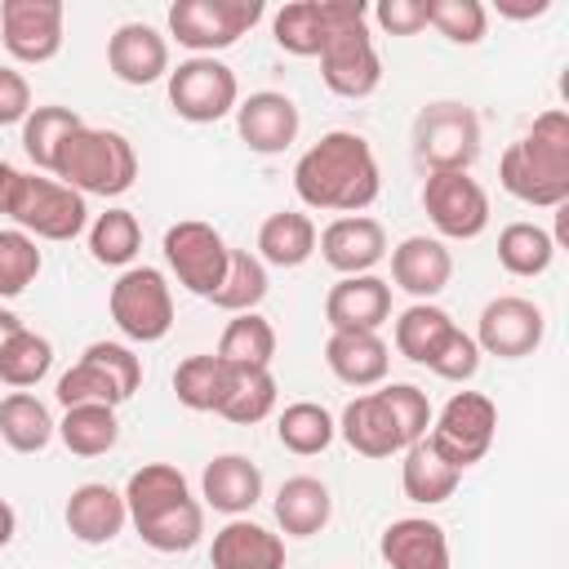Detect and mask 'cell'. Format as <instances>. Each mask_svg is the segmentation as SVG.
Listing matches in <instances>:
<instances>
[{
  "mask_svg": "<svg viewBox=\"0 0 569 569\" xmlns=\"http://www.w3.org/2000/svg\"><path fill=\"white\" fill-rule=\"evenodd\" d=\"M267 289H271V280H267L262 258L249 253V249H231V253H227V276H222V284L213 289L209 302H213L218 311L240 316V311H258V302L267 298Z\"/></svg>",
  "mask_w": 569,
  "mask_h": 569,
  "instance_id": "39",
  "label": "cell"
},
{
  "mask_svg": "<svg viewBox=\"0 0 569 569\" xmlns=\"http://www.w3.org/2000/svg\"><path fill=\"white\" fill-rule=\"evenodd\" d=\"M325 365L342 387H382L391 369V347L378 333H329L325 342Z\"/></svg>",
  "mask_w": 569,
  "mask_h": 569,
  "instance_id": "27",
  "label": "cell"
},
{
  "mask_svg": "<svg viewBox=\"0 0 569 569\" xmlns=\"http://www.w3.org/2000/svg\"><path fill=\"white\" fill-rule=\"evenodd\" d=\"M498 18H511V22H529V18H542L551 9V0H498L493 4Z\"/></svg>",
  "mask_w": 569,
  "mask_h": 569,
  "instance_id": "49",
  "label": "cell"
},
{
  "mask_svg": "<svg viewBox=\"0 0 569 569\" xmlns=\"http://www.w3.org/2000/svg\"><path fill=\"white\" fill-rule=\"evenodd\" d=\"M49 369H53V342L44 333L27 329V325L0 347V382L13 387V391L36 387Z\"/></svg>",
  "mask_w": 569,
  "mask_h": 569,
  "instance_id": "43",
  "label": "cell"
},
{
  "mask_svg": "<svg viewBox=\"0 0 569 569\" xmlns=\"http://www.w3.org/2000/svg\"><path fill=\"white\" fill-rule=\"evenodd\" d=\"M316 58L325 89L347 102H360L382 84V58L369 36L365 0H325V44Z\"/></svg>",
  "mask_w": 569,
  "mask_h": 569,
  "instance_id": "5",
  "label": "cell"
},
{
  "mask_svg": "<svg viewBox=\"0 0 569 569\" xmlns=\"http://www.w3.org/2000/svg\"><path fill=\"white\" fill-rule=\"evenodd\" d=\"M31 116V84L18 67H0V129L22 124Z\"/></svg>",
  "mask_w": 569,
  "mask_h": 569,
  "instance_id": "48",
  "label": "cell"
},
{
  "mask_svg": "<svg viewBox=\"0 0 569 569\" xmlns=\"http://www.w3.org/2000/svg\"><path fill=\"white\" fill-rule=\"evenodd\" d=\"M53 178L80 196H124L138 182V151L124 133L116 129H98V124H80L53 160Z\"/></svg>",
  "mask_w": 569,
  "mask_h": 569,
  "instance_id": "7",
  "label": "cell"
},
{
  "mask_svg": "<svg viewBox=\"0 0 569 569\" xmlns=\"http://www.w3.org/2000/svg\"><path fill=\"white\" fill-rule=\"evenodd\" d=\"M427 369H431L436 378H445V382H471L476 369H480V347H476V338L462 333V329H453V333L440 342V351L431 356Z\"/></svg>",
  "mask_w": 569,
  "mask_h": 569,
  "instance_id": "46",
  "label": "cell"
},
{
  "mask_svg": "<svg viewBox=\"0 0 569 569\" xmlns=\"http://www.w3.org/2000/svg\"><path fill=\"white\" fill-rule=\"evenodd\" d=\"M422 209L436 240H476L489 227V191L471 173H427Z\"/></svg>",
  "mask_w": 569,
  "mask_h": 569,
  "instance_id": "15",
  "label": "cell"
},
{
  "mask_svg": "<svg viewBox=\"0 0 569 569\" xmlns=\"http://www.w3.org/2000/svg\"><path fill=\"white\" fill-rule=\"evenodd\" d=\"M129 525L151 551H191L204 538V502L191 493L187 476L173 462H142L124 480Z\"/></svg>",
  "mask_w": 569,
  "mask_h": 569,
  "instance_id": "2",
  "label": "cell"
},
{
  "mask_svg": "<svg viewBox=\"0 0 569 569\" xmlns=\"http://www.w3.org/2000/svg\"><path fill=\"white\" fill-rule=\"evenodd\" d=\"M427 27L449 44H480L489 31V9L480 0H427Z\"/></svg>",
  "mask_w": 569,
  "mask_h": 569,
  "instance_id": "45",
  "label": "cell"
},
{
  "mask_svg": "<svg viewBox=\"0 0 569 569\" xmlns=\"http://www.w3.org/2000/svg\"><path fill=\"white\" fill-rule=\"evenodd\" d=\"M227 378L231 369L209 351V356H187L178 369H173V396L182 409L191 413H218L222 405V391H227Z\"/></svg>",
  "mask_w": 569,
  "mask_h": 569,
  "instance_id": "40",
  "label": "cell"
},
{
  "mask_svg": "<svg viewBox=\"0 0 569 569\" xmlns=\"http://www.w3.org/2000/svg\"><path fill=\"white\" fill-rule=\"evenodd\" d=\"M316 236L320 231L302 209H280V213L262 218V227H258V258H262V267L293 271L316 253Z\"/></svg>",
  "mask_w": 569,
  "mask_h": 569,
  "instance_id": "30",
  "label": "cell"
},
{
  "mask_svg": "<svg viewBox=\"0 0 569 569\" xmlns=\"http://www.w3.org/2000/svg\"><path fill=\"white\" fill-rule=\"evenodd\" d=\"M107 67L120 84H156L169 76V36H160L151 22H120L107 40Z\"/></svg>",
  "mask_w": 569,
  "mask_h": 569,
  "instance_id": "22",
  "label": "cell"
},
{
  "mask_svg": "<svg viewBox=\"0 0 569 569\" xmlns=\"http://www.w3.org/2000/svg\"><path fill=\"white\" fill-rule=\"evenodd\" d=\"M160 249H164V262H169V271L178 276V284L187 293L213 298V289L227 276V253H231V244L222 240V231L213 222L182 218V222H173L164 231Z\"/></svg>",
  "mask_w": 569,
  "mask_h": 569,
  "instance_id": "14",
  "label": "cell"
},
{
  "mask_svg": "<svg viewBox=\"0 0 569 569\" xmlns=\"http://www.w3.org/2000/svg\"><path fill=\"white\" fill-rule=\"evenodd\" d=\"M378 556L387 560V569H453L449 533H445V525H436L427 516L391 520L378 538Z\"/></svg>",
  "mask_w": 569,
  "mask_h": 569,
  "instance_id": "24",
  "label": "cell"
},
{
  "mask_svg": "<svg viewBox=\"0 0 569 569\" xmlns=\"http://www.w3.org/2000/svg\"><path fill=\"white\" fill-rule=\"evenodd\" d=\"M0 213L13 218L18 231L31 240H53L67 244L89 227V204L80 191L62 187L58 178L22 173L18 164L0 160Z\"/></svg>",
  "mask_w": 569,
  "mask_h": 569,
  "instance_id": "6",
  "label": "cell"
},
{
  "mask_svg": "<svg viewBox=\"0 0 569 569\" xmlns=\"http://www.w3.org/2000/svg\"><path fill=\"white\" fill-rule=\"evenodd\" d=\"M138 249H142V227H138L133 209L116 204V209H107L89 222V253H93L98 267H120L124 271V267H133Z\"/></svg>",
  "mask_w": 569,
  "mask_h": 569,
  "instance_id": "38",
  "label": "cell"
},
{
  "mask_svg": "<svg viewBox=\"0 0 569 569\" xmlns=\"http://www.w3.org/2000/svg\"><path fill=\"white\" fill-rule=\"evenodd\" d=\"M333 436H338V418L316 400H293L276 413V440L298 458L325 453L333 445Z\"/></svg>",
  "mask_w": 569,
  "mask_h": 569,
  "instance_id": "35",
  "label": "cell"
},
{
  "mask_svg": "<svg viewBox=\"0 0 569 569\" xmlns=\"http://www.w3.org/2000/svg\"><path fill=\"white\" fill-rule=\"evenodd\" d=\"M107 311L129 342H160L173 329V293L160 267H124L107 293Z\"/></svg>",
  "mask_w": 569,
  "mask_h": 569,
  "instance_id": "12",
  "label": "cell"
},
{
  "mask_svg": "<svg viewBox=\"0 0 569 569\" xmlns=\"http://www.w3.org/2000/svg\"><path fill=\"white\" fill-rule=\"evenodd\" d=\"M373 22L387 36H418L427 27V0H378Z\"/></svg>",
  "mask_w": 569,
  "mask_h": 569,
  "instance_id": "47",
  "label": "cell"
},
{
  "mask_svg": "<svg viewBox=\"0 0 569 569\" xmlns=\"http://www.w3.org/2000/svg\"><path fill=\"white\" fill-rule=\"evenodd\" d=\"M498 182L507 196L533 209L569 204V116L560 107L533 116V124L502 151Z\"/></svg>",
  "mask_w": 569,
  "mask_h": 569,
  "instance_id": "3",
  "label": "cell"
},
{
  "mask_svg": "<svg viewBox=\"0 0 569 569\" xmlns=\"http://www.w3.org/2000/svg\"><path fill=\"white\" fill-rule=\"evenodd\" d=\"M276 525L289 533V538H311L329 525L333 516V498H329V485L316 480V476H289L280 489H276Z\"/></svg>",
  "mask_w": 569,
  "mask_h": 569,
  "instance_id": "29",
  "label": "cell"
},
{
  "mask_svg": "<svg viewBox=\"0 0 569 569\" xmlns=\"http://www.w3.org/2000/svg\"><path fill=\"white\" fill-rule=\"evenodd\" d=\"M493 436H498V405L485 391H453L445 409L431 413L427 427L431 449L458 471L476 467L493 449Z\"/></svg>",
  "mask_w": 569,
  "mask_h": 569,
  "instance_id": "11",
  "label": "cell"
},
{
  "mask_svg": "<svg viewBox=\"0 0 569 569\" xmlns=\"http://www.w3.org/2000/svg\"><path fill=\"white\" fill-rule=\"evenodd\" d=\"M62 22H67L62 0H4L0 4V44L22 67L53 62L62 49Z\"/></svg>",
  "mask_w": 569,
  "mask_h": 569,
  "instance_id": "17",
  "label": "cell"
},
{
  "mask_svg": "<svg viewBox=\"0 0 569 569\" xmlns=\"http://www.w3.org/2000/svg\"><path fill=\"white\" fill-rule=\"evenodd\" d=\"M13 533H18V511H13V507L0 498V551L13 542Z\"/></svg>",
  "mask_w": 569,
  "mask_h": 569,
  "instance_id": "50",
  "label": "cell"
},
{
  "mask_svg": "<svg viewBox=\"0 0 569 569\" xmlns=\"http://www.w3.org/2000/svg\"><path fill=\"white\" fill-rule=\"evenodd\" d=\"M213 356L227 369H271V360H276V329H271V320L258 316V311L231 316Z\"/></svg>",
  "mask_w": 569,
  "mask_h": 569,
  "instance_id": "32",
  "label": "cell"
},
{
  "mask_svg": "<svg viewBox=\"0 0 569 569\" xmlns=\"http://www.w3.org/2000/svg\"><path fill=\"white\" fill-rule=\"evenodd\" d=\"M476 347L480 356H498V360H525L542 347L547 338V316L538 302L520 298V293H502L493 302H485L480 320H476Z\"/></svg>",
  "mask_w": 569,
  "mask_h": 569,
  "instance_id": "16",
  "label": "cell"
},
{
  "mask_svg": "<svg viewBox=\"0 0 569 569\" xmlns=\"http://www.w3.org/2000/svg\"><path fill=\"white\" fill-rule=\"evenodd\" d=\"M302 129V116H298V102L280 89H258L249 98L236 102V133L249 151L258 156H280L293 147Z\"/></svg>",
  "mask_w": 569,
  "mask_h": 569,
  "instance_id": "18",
  "label": "cell"
},
{
  "mask_svg": "<svg viewBox=\"0 0 569 569\" xmlns=\"http://www.w3.org/2000/svg\"><path fill=\"white\" fill-rule=\"evenodd\" d=\"M480 156V116L467 102H427L413 116V160L427 173H471Z\"/></svg>",
  "mask_w": 569,
  "mask_h": 569,
  "instance_id": "8",
  "label": "cell"
},
{
  "mask_svg": "<svg viewBox=\"0 0 569 569\" xmlns=\"http://www.w3.org/2000/svg\"><path fill=\"white\" fill-rule=\"evenodd\" d=\"M316 249L338 276H369L387 258V231L369 213H347L316 236Z\"/></svg>",
  "mask_w": 569,
  "mask_h": 569,
  "instance_id": "20",
  "label": "cell"
},
{
  "mask_svg": "<svg viewBox=\"0 0 569 569\" xmlns=\"http://www.w3.org/2000/svg\"><path fill=\"white\" fill-rule=\"evenodd\" d=\"M329 333H378L391 320V284L382 276H342L325 293Z\"/></svg>",
  "mask_w": 569,
  "mask_h": 569,
  "instance_id": "19",
  "label": "cell"
},
{
  "mask_svg": "<svg viewBox=\"0 0 569 569\" xmlns=\"http://www.w3.org/2000/svg\"><path fill=\"white\" fill-rule=\"evenodd\" d=\"M427 427H431V400L413 382H387L378 391H365L338 418V436L360 458L405 453L413 440L427 436Z\"/></svg>",
  "mask_w": 569,
  "mask_h": 569,
  "instance_id": "4",
  "label": "cell"
},
{
  "mask_svg": "<svg viewBox=\"0 0 569 569\" xmlns=\"http://www.w3.org/2000/svg\"><path fill=\"white\" fill-rule=\"evenodd\" d=\"M18 329H22V320H18V316H13L9 307H0V347H4V342H9V338H13Z\"/></svg>",
  "mask_w": 569,
  "mask_h": 569,
  "instance_id": "51",
  "label": "cell"
},
{
  "mask_svg": "<svg viewBox=\"0 0 569 569\" xmlns=\"http://www.w3.org/2000/svg\"><path fill=\"white\" fill-rule=\"evenodd\" d=\"M391 280L405 289L413 302H431L436 293L449 289L453 280V253L436 236H405L391 249Z\"/></svg>",
  "mask_w": 569,
  "mask_h": 569,
  "instance_id": "23",
  "label": "cell"
},
{
  "mask_svg": "<svg viewBox=\"0 0 569 569\" xmlns=\"http://www.w3.org/2000/svg\"><path fill=\"white\" fill-rule=\"evenodd\" d=\"M551 258H556V240L538 222H507L498 231V262H502V271L529 280V276H542L551 267Z\"/></svg>",
  "mask_w": 569,
  "mask_h": 569,
  "instance_id": "42",
  "label": "cell"
},
{
  "mask_svg": "<svg viewBox=\"0 0 569 569\" xmlns=\"http://www.w3.org/2000/svg\"><path fill=\"white\" fill-rule=\"evenodd\" d=\"M80 124H84V120H80V111H71V107H58V102H49V107H31V116L22 120V151L31 156L36 169L53 173L58 147H62Z\"/></svg>",
  "mask_w": 569,
  "mask_h": 569,
  "instance_id": "37",
  "label": "cell"
},
{
  "mask_svg": "<svg viewBox=\"0 0 569 569\" xmlns=\"http://www.w3.org/2000/svg\"><path fill=\"white\" fill-rule=\"evenodd\" d=\"M271 36L293 58H316L325 44V0H289L271 13Z\"/></svg>",
  "mask_w": 569,
  "mask_h": 569,
  "instance_id": "41",
  "label": "cell"
},
{
  "mask_svg": "<svg viewBox=\"0 0 569 569\" xmlns=\"http://www.w3.org/2000/svg\"><path fill=\"white\" fill-rule=\"evenodd\" d=\"M169 107L187 124H218L240 102V80L222 58H187L169 67Z\"/></svg>",
  "mask_w": 569,
  "mask_h": 569,
  "instance_id": "13",
  "label": "cell"
},
{
  "mask_svg": "<svg viewBox=\"0 0 569 569\" xmlns=\"http://www.w3.org/2000/svg\"><path fill=\"white\" fill-rule=\"evenodd\" d=\"M142 387V360L124 342H89L80 360L58 378L62 409L71 405H111L120 409Z\"/></svg>",
  "mask_w": 569,
  "mask_h": 569,
  "instance_id": "9",
  "label": "cell"
},
{
  "mask_svg": "<svg viewBox=\"0 0 569 569\" xmlns=\"http://www.w3.org/2000/svg\"><path fill=\"white\" fill-rule=\"evenodd\" d=\"M58 440L76 458H102L120 445V418L111 405H71L58 418Z\"/></svg>",
  "mask_w": 569,
  "mask_h": 569,
  "instance_id": "33",
  "label": "cell"
},
{
  "mask_svg": "<svg viewBox=\"0 0 569 569\" xmlns=\"http://www.w3.org/2000/svg\"><path fill=\"white\" fill-rule=\"evenodd\" d=\"M293 191L307 209L320 213H365L378 191H382V169L373 147L351 133V129H333L320 142H311L298 164H293Z\"/></svg>",
  "mask_w": 569,
  "mask_h": 569,
  "instance_id": "1",
  "label": "cell"
},
{
  "mask_svg": "<svg viewBox=\"0 0 569 569\" xmlns=\"http://www.w3.org/2000/svg\"><path fill=\"white\" fill-rule=\"evenodd\" d=\"M62 520H67V533L84 547H107L124 533L129 525V507H124V493L102 485V480H84L67 493V507H62Z\"/></svg>",
  "mask_w": 569,
  "mask_h": 569,
  "instance_id": "21",
  "label": "cell"
},
{
  "mask_svg": "<svg viewBox=\"0 0 569 569\" xmlns=\"http://www.w3.org/2000/svg\"><path fill=\"white\" fill-rule=\"evenodd\" d=\"M213 569H284V538L258 520H227L209 542Z\"/></svg>",
  "mask_w": 569,
  "mask_h": 569,
  "instance_id": "26",
  "label": "cell"
},
{
  "mask_svg": "<svg viewBox=\"0 0 569 569\" xmlns=\"http://www.w3.org/2000/svg\"><path fill=\"white\" fill-rule=\"evenodd\" d=\"M40 267H44L40 244L18 227H0V298L27 293V284L40 276Z\"/></svg>",
  "mask_w": 569,
  "mask_h": 569,
  "instance_id": "44",
  "label": "cell"
},
{
  "mask_svg": "<svg viewBox=\"0 0 569 569\" xmlns=\"http://www.w3.org/2000/svg\"><path fill=\"white\" fill-rule=\"evenodd\" d=\"M276 400H280V387H276L271 369H231L218 413L236 427H253L276 413Z\"/></svg>",
  "mask_w": 569,
  "mask_h": 569,
  "instance_id": "36",
  "label": "cell"
},
{
  "mask_svg": "<svg viewBox=\"0 0 569 569\" xmlns=\"http://www.w3.org/2000/svg\"><path fill=\"white\" fill-rule=\"evenodd\" d=\"M453 329H458V325H453V316H449L445 307H436V302H413V307H405V311L396 316L391 338H396V351H400L405 360L431 365V356L440 351V342H445Z\"/></svg>",
  "mask_w": 569,
  "mask_h": 569,
  "instance_id": "34",
  "label": "cell"
},
{
  "mask_svg": "<svg viewBox=\"0 0 569 569\" xmlns=\"http://www.w3.org/2000/svg\"><path fill=\"white\" fill-rule=\"evenodd\" d=\"M200 498H204V507L222 511L227 520L249 516L258 507V498H262V471H258V462H249L244 453H218L200 471Z\"/></svg>",
  "mask_w": 569,
  "mask_h": 569,
  "instance_id": "25",
  "label": "cell"
},
{
  "mask_svg": "<svg viewBox=\"0 0 569 569\" xmlns=\"http://www.w3.org/2000/svg\"><path fill=\"white\" fill-rule=\"evenodd\" d=\"M400 458H405V462H400V489H405L409 502H418V507H440V502H449V498L458 493L462 471L449 467V462L431 449L427 436L413 440Z\"/></svg>",
  "mask_w": 569,
  "mask_h": 569,
  "instance_id": "28",
  "label": "cell"
},
{
  "mask_svg": "<svg viewBox=\"0 0 569 569\" xmlns=\"http://www.w3.org/2000/svg\"><path fill=\"white\" fill-rule=\"evenodd\" d=\"M53 436H58V422L44 400H36L31 391H9L0 400V440L13 453H40L49 449Z\"/></svg>",
  "mask_w": 569,
  "mask_h": 569,
  "instance_id": "31",
  "label": "cell"
},
{
  "mask_svg": "<svg viewBox=\"0 0 569 569\" xmlns=\"http://www.w3.org/2000/svg\"><path fill=\"white\" fill-rule=\"evenodd\" d=\"M262 0H173L169 4V36L191 49V58H213L231 49L262 22Z\"/></svg>",
  "mask_w": 569,
  "mask_h": 569,
  "instance_id": "10",
  "label": "cell"
}]
</instances>
